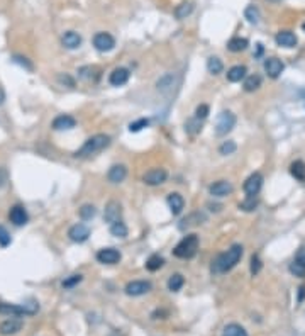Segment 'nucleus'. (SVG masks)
<instances>
[{"label":"nucleus","instance_id":"obj_1","mask_svg":"<svg viewBox=\"0 0 305 336\" xmlns=\"http://www.w3.org/2000/svg\"><path fill=\"white\" fill-rule=\"evenodd\" d=\"M242 258V246L232 245L228 252L221 253L216 260L212 261V272L214 273H226L232 270Z\"/></svg>","mask_w":305,"mask_h":336},{"label":"nucleus","instance_id":"obj_2","mask_svg":"<svg viewBox=\"0 0 305 336\" xmlns=\"http://www.w3.org/2000/svg\"><path fill=\"white\" fill-rule=\"evenodd\" d=\"M109 144H111V136L109 134H95L92 138H88L75 155L80 156V158H88V156H93L100 153V151H104L105 148H109Z\"/></svg>","mask_w":305,"mask_h":336},{"label":"nucleus","instance_id":"obj_3","mask_svg":"<svg viewBox=\"0 0 305 336\" xmlns=\"http://www.w3.org/2000/svg\"><path fill=\"white\" fill-rule=\"evenodd\" d=\"M197 250H198V236L197 234H187V236L175 246L173 255L177 256V258L189 260L197 255Z\"/></svg>","mask_w":305,"mask_h":336},{"label":"nucleus","instance_id":"obj_4","mask_svg":"<svg viewBox=\"0 0 305 336\" xmlns=\"http://www.w3.org/2000/svg\"><path fill=\"white\" fill-rule=\"evenodd\" d=\"M39 311V306L36 300H29V302L22 304V306H15V304H5L0 302V314H12V316H33Z\"/></svg>","mask_w":305,"mask_h":336},{"label":"nucleus","instance_id":"obj_5","mask_svg":"<svg viewBox=\"0 0 305 336\" xmlns=\"http://www.w3.org/2000/svg\"><path fill=\"white\" fill-rule=\"evenodd\" d=\"M234 126H236V116L229 111L221 112L216 121V134L217 136L229 134V132L234 129Z\"/></svg>","mask_w":305,"mask_h":336},{"label":"nucleus","instance_id":"obj_6","mask_svg":"<svg viewBox=\"0 0 305 336\" xmlns=\"http://www.w3.org/2000/svg\"><path fill=\"white\" fill-rule=\"evenodd\" d=\"M93 46L99 49L100 53H109L115 48V39L109 33H97L93 36Z\"/></svg>","mask_w":305,"mask_h":336},{"label":"nucleus","instance_id":"obj_7","mask_svg":"<svg viewBox=\"0 0 305 336\" xmlns=\"http://www.w3.org/2000/svg\"><path fill=\"white\" fill-rule=\"evenodd\" d=\"M151 282H148V280H132V282H129L126 285V294L131 295V297H139V295H144L148 294V292L151 291Z\"/></svg>","mask_w":305,"mask_h":336},{"label":"nucleus","instance_id":"obj_8","mask_svg":"<svg viewBox=\"0 0 305 336\" xmlns=\"http://www.w3.org/2000/svg\"><path fill=\"white\" fill-rule=\"evenodd\" d=\"M261 187H263V175H261L260 171H254V173H251L246 178L242 189H244L246 195H258Z\"/></svg>","mask_w":305,"mask_h":336},{"label":"nucleus","instance_id":"obj_9","mask_svg":"<svg viewBox=\"0 0 305 336\" xmlns=\"http://www.w3.org/2000/svg\"><path fill=\"white\" fill-rule=\"evenodd\" d=\"M104 219L107 221L109 224L117 222V221H122V206H120L117 201H109L104 209Z\"/></svg>","mask_w":305,"mask_h":336},{"label":"nucleus","instance_id":"obj_10","mask_svg":"<svg viewBox=\"0 0 305 336\" xmlns=\"http://www.w3.org/2000/svg\"><path fill=\"white\" fill-rule=\"evenodd\" d=\"M168 178V173L165 168H151L150 171H146L143 177V182L146 183V185H161V183H165Z\"/></svg>","mask_w":305,"mask_h":336},{"label":"nucleus","instance_id":"obj_11","mask_svg":"<svg viewBox=\"0 0 305 336\" xmlns=\"http://www.w3.org/2000/svg\"><path fill=\"white\" fill-rule=\"evenodd\" d=\"M288 270H290L292 275L300 277V279L305 277V246H302V248L297 252L295 258H293V261L290 263Z\"/></svg>","mask_w":305,"mask_h":336},{"label":"nucleus","instance_id":"obj_12","mask_svg":"<svg viewBox=\"0 0 305 336\" xmlns=\"http://www.w3.org/2000/svg\"><path fill=\"white\" fill-rule=\"evenodd\" d=\"M120 258H122L120 252L115 248H102L99 250V253H97V260L104 265H115L119 263Z\"/></svg>","mask_w":305,"mask_h":336},{"label":"nucleus","instance_id":"obj_13","mask_svg":"<svg viewBox=\"0 0 305 336\" xmlns=\"http://www.w3.org/2000/svg\"><path fill=\"white\" fill-rule=\"evenodd\" d=\"M68 236H70V240L75 241V243H83V241H87L88 236H90V228L87 224L78 222V224L70 228Z\"/></svg>","mask_w":305,"mask_h":336},{"label":"nucleus","instance_id":"obj_14","mask_svg":"<svg viewBox=\"0 0 305 336\" xmlns=\"http://www.w3.org/2000/svg\"><path fill=\"white\" fill-rule=\"evenodd\" d=\"M283 70H285V65H283V61L278 60V58H267L265 60V72L268 73V77L269 78H278L281 73H283Z\"/></svg>","mask_w":305,"mask_h":336},{"label":"nucleus","instance_id":"obj_15","mask_svg":"<svg viewBox=\"0 0 305 336\" xmlns=\"http://www.w3.org/2000/svg\"><path fill=\"white\" fill-rule=\"evenodd\" d=\"M209 192L214 197H228L232 194V183L228 180H219L209 187Z\"/></svg>","mask_w":305,"mask_h":336},{"label":"nucleus","instance_id":"obj_16","mask_svg":"<svg viewBox=\"0 0 305 336\" xmlns=\"http://www.w3.org/2000/svg\"><path fill=\"white\" fill-rule=\"evenodd\" d=\"M22 326H24V323H22L21 319L10 318V319H7V321H3L2 324H0V335H3V336L17 335L19 331L22 330Z\"/></svg>","mask_w":305,"mask_h":336},{"label":"nucleus","instance_id":"obj_17","mask_svg":"<svg viewBox=\"0 0 305 336\" xmlns=\"http://www.w3.org/2000/svg\"><path fill=\"white\" fill-rule=\"evenodd\" d=\"M205 219H207V217H205V214H203V212H191L187 217H183L178 228L182 229V231H185V229L193 228V226H198V224H202V222H205Z\"/></svg>","mask_w":305,"mask_h":336},{"label":"nucleus","instance_id":"obj_18","mask_svg":"<svg viewBox=\"0 0 305 336\" xmlns=\"http://www.w3.org/2000/svg\"><path fill=\"white\" fill-rule=\"evenodd\" d=\"M129 77H131V73H129L127 68H122V66H119V68H115L114 72L111 73V77H109V82H111V85H114V87H120V85H126Z\"/></svg>","mask_w":305,"mask_h":336},{"label":"nucleus","instance_id":"obj_19","mask_svg":"<svg viewBox=\"0 0 305 336\" xmlns=\"http://www.w3.org/2000/svg\"><path fill=\"white\" fill-rule=\"evenodd\" d=\"M127 177V168L126 165H112L109 168V173H107V178L111 183H120L124 182Z\"/></svg>","mask_w":305,"mask_h":336},{"label":"nucleus","instance_id":"obj_20","mask_svg":"<svg viewBox=\"0 0 305 336\" xmlns=\"http://www.w3.org/2000/svg\"><path fill=\"white\" fill-rule=\"evenodd\" d=\"M275 41L278 46H283V48H295L297 46V36L292 33V31H280L278 34L275 36Z\"/></svg>","mask_w":305,"mask_h":336},{"label":"nucleus","instance_id":"obj_21","mask_svg":"<svg viewBox=\"0 0 305 336\" xmlns=\"http://www.w3.org/2000/svg\"><path fill=\"white\" fill-rule=\"evenodd\" d=\"M166 202H168V207H170L173 216H178V214L183 210V207H185V201H183V197L178 192H171L166 197Z\"/></svg>","mask_w":305,"mask_h":336},{"label":"nucleus","instance_id":"obj_22","mask_svg":"<svg viewBox=\"0 0 305 336\" xmlns=\"http://www.w3.org/2000/svg\"><path fill=\"white\" fill-rule=\"evenodd\" d=\"M10 221L14 222L15 226H24L27 221H29V216H27V210L22 206H14L9 212Z\"/></svg>","mask_w":305,"mask_h":336},{"label":"nucleus","instance_id":"obj_23","mask_svg":"<svg viewBox=\"0 0 305 336\" xmlns=\"http://www.w3.org/2000/svg\"><path fill=\"white\" fill-rule=\"evenodd\" d=\"M76 126V121L73 119L72 116L63 114V116H58L56 119L53 121V127L58 131H63V129H73Z\"/></svg>","mask_w":305,"mask_h":336},{"label":"nucleus","instance_id":"obj_24","mask_svg":"<svg viewBox=\"0 0 305 336\" xmlns=\"http://www.w3.org/2000/svg\"><path fill=\"white\" fill-rule=\"evenodd\" d=\"M61 42H63L65 48L76 49V48H80V44H81V36L78 33H75V31H68V33L63 34V38H61Z\"/></svg>","mask_w":305,"mask_h":336},{"label":"nucleus","instance_id":"obj_25","mask_svg":"<svg viewBox=\"0 0 305 336\" xmlns=\"http://www.w3.org/2000/svg\"><path fill=\"white\" fill-rule=\"evenodd\" d=\"M246 73H248V68H246L244 65H237V66H232V68L228 72V80L232 82V84H237V82L244 80L246 78Z\"/></svg>","mask_w":305,"mask_h":336},{"label":"nucleus","instance_id":"obj_26","mask_svg":"<svg viewBox=\"0 0 305 336\" xmlns=\"http://www.w3.org/2000/svg\"><path fill=\"white\" fill-rule=\"evenodd\" d=\"M290 173L293 178H297L299 182H305V163L302 160H297L290 165Z\"/></svg>","mask_w":305,"mask_h":336},{"label":"nucleus","instance_id":"obj_27","mask_svg":"<svg viewBox=\"0 0 305 336\" xmlns=\"http://www.w3.org/2000/svg\"><path fill=\"white\" fill-rule=\"evenodd\" d=\"M248 39L246 38H232L230 41L228 42V49L229 51H232V53H241V51H244L246 48H248Z\"/></svg>","mask_w":305,"mask_h":336},{"label":"nucleus","instance_id":"obj_28","mask_svg":"<svg viewBox=\"0 0 305 336\" xmlns=\"http://www.w3.org/2000/svg\"><path fill=\"white\" fill-rule=\"evenodd\" d=\"M222 336H249V335H248V331L241 326V324L230 323L224 328V333H222Z\"/></svg>","mask_w":305,"mask_h":336},{"label":"nucleus","instance_id":"obj_29","mask_svg":"<svg viewBox=\"0 0 305 336\" xmlns=\"http://www.w3.org/2000/svg\"><path fill=\"white\" fill-rule=\"evenodd\" d=\"M183 284H185V279H183L182 273H173V275L168 279V289H170L171 292H178L180 289L183 287Z\"/></svg>","mask_w":305,"mask_h":336},{"label":"nucleus","instance_id":"obj_30","mask_svg":"<svg viewBox=\"0 0 305 336\" xmlns=\"http://www.w3.org/2000/svg\"><path fill=\"white\" fill-rule=\"evenodd\" d=\"M261 87V77L260 75H249L244 78V90L254 92Z\"/></svg>","mask_w":305,"mask_h":336},{"label":"nucleus","instance_id":"obj_31","mask_svg":"<svg viewBox=\"0 0 305 336\" xmlns=\"http://www.w3.org/2000/svg\"><path fill=\"white\" fill-rule=\"evenodd\" d=\"M100 70L97 68V66H83V68H80V77L83 78V80H93L95 82L97 78L100 75Z\"/></svg>","mask_w":305,"mask_h":336},{"label":"nucleus","instance_id":"obj_32","mask_svg":"<svg viewBox=\"0 0 305 336\" xmlns=\"http://www.w3.org/2000/svg\"><path fill=\"white\" fill-rule=\"evenodd\" d=\"M163 265H165V258H163V256H159V255H151L150 258H148V261H146V268L150 272L159 270Z\"/></svg>","mask_w":305,"mask_h":336},{"label":"nucleus","instance_id":"obj_33","mask_svg":"<svg viewBox=\"0 0 305 336\" xmlns=\"http://www.w3.org/2000/svg\"><path fill=\"white\" fill-rule=\"evenodd\" d=\"M207 70H209L212 75H219V73L224 70V65H222V61L219 60L217 56H210L209 60H207Z\"/></svg>","mask_w":305,"mask_h":336},{"label":"nucleus","instance_id":"obj_34","mask_svg":"<svg viewBox=\"0 0 305 336\" xmlns=\"http://www.w3.org/2000/svg\"><path fill=\"white\" fill-rule=\"evenodd\" d=\"M111 234L115 238H126L127 236V226L124 224V221H117L111 224Z\"/></svg>","mask_w":305,"mask_h":336},{"label":"nucleus","instance_id":"obj_35","mask_svg":"<svg viewBox=\"0 0 305 336\" xmlns=\"http://www.w3.org/2000/svg\"><path fill=\"white\" fill-rule=\"evenodd\" d=\"M244 17L248 19V22H251V24H258L261 19V14H260V9L254 5H248L244 10Z\"/></svg>","mask_w":305,"mask_h":336},{"label":"nucleus","instance_id":"obj_36","mask_svg":"<svg viewBox=\"0 0 305 336\" xmlns=\"http://www.w3.org/2000/svg\"><path fill=\"white\" fill-rule=\"evenodd\" d=\"M185 129H187V132H189V134L195 136L197 132H200V129H202V121L197 119V117H193V119L187 121Z\"/></svg>","mask_w":305,"mask_h":336},{"label":"nucleus","instance_id":"obj_37","mask_svg":"<svg viewBox=\"0 0 305 336\" xmlns=\"http://www.w3.org/2000/svg\"><path fill=\"white\" fill-rule=\"evenodd\" d=\"M256 207H258V197H256V195H248V199H246V201H242L239 204V209L246 210V212L254 210Z\"/></svg>","mask_w":305,"mask_h":336},{"label":"nucleus","instance_id":"obj_38","mask_svg":"<svg viewBox=\"0 0 305 336\" xmlns=\"http://www.w3.org/2000/svg\"><path fill=\"white\" fill-rule=\"evenodd\" d=\"M95 214H97V209L92 204L81 206V209H80V217H81V219L88 221V219H92V217H95Z\"/></svg>","mask_w":305,"mask_h":336},{"label":"nucleus","instance_id":"obj_39","mask_svg":"<svg viewBox=\"0 0 305 336\" xmlns=\"http://www.w3.org/2000/svg\"><path fill=\"white\" fill-rule=\"evenodd\" d=\"M148 124H150V119L143 117V119H138V121H134V123L129 124V131H131V132H139L141 129H144Z\"/></svg>","mask_w":305,"mask_h":336},{"label":"nucleus","instance_id":"obj_40","mask_svg":"<svg viewBox=\"0 0 305 336\" xmlns=\"http://www.w3.org/2000/svg\"><path fill=\"white\" fill-rule=\"evenodd\" d=\"M191 10H193V5H191V3H182V5L175 10V14H177L178 19H185L187 15L191 14Z\"/></svg>","mask_w":305,"mask_h":336},{"label":"nucleus","instance_id":"obj_41","mask_svg":"<svg viewBox=\"0 0 305 336\" xmlns=\"http://www.w3.org/2000/svg\"><path fill=\"white\" fill-rule=\"evenodd\" d=\"M236 143L234 141H224L221 144V148H219V151H221V155H232L234 151H236Z\"/></svg>","mask_w":305,"mask_h":336},{"label":"nucleus","instance_id":"obj_42","mask_svg":"<svg viewBox=\"0 0 305 336\" xmlns=\"http://www.w3.org/2000/svg\"><path fill=\"white\" fill-rule=\"evenodd\" d=\"M261 267H263V263H261L260 255H253L251 256V273L253 275H258V273L261 272Z\"/></svg>","mask_w":305,"mask_h":336},{"label":"nucleus","instance_id":"obj_43","mask_svg":"<svg viewBox=\"0 0 305 336\" xmlns=\"http://www.w3.org/2000/svg\"><path fill=\"white\" fill-rule=\"evenodd\" d=\"M81 279H83V277L80 275V273H78V275H72L70 277V279H66L65 282H63V287L65 289H72V287H75V285H78L81 282Z\"/></svg>","mask_w":305,"mask_h":336},{"label":"nucleus","instance_id":"obj_44","mask_svg":"<svg viewBox=\"0 0 305 336\" xmlns=\"http://www.w3.org/2000/svg\"><path fill=\"white\" fill-rule=\"evenodd\" d=\"M9 245H10V234L3 226H0V246L5 248V246H9Z\"/></svg>","mask_w":305,"mask_h":336},{"label":"nucleus","instance_id":"obj_45","mask_svg":"<svg viewBox=\"0 0 305 336\" xmlns=\"http://www.w3.org/2000/svg\"><path fill=\"white\" fill-rule=\"evenodd\" d=\"M207 116H209V105H207V104H200L197 107V111H195V117H197V119H200V121H203Z\"/></svg>","mask_w":305,"mask_h":336},{"label":"nucleus","instance_id":"obj_46","mask_svg":"<svg viewBox=\"0 0 305 336\" xmlns=\"http://www.w3.org/2000/svg\"><path fill=\"white\" fill-rule=\"evenodd\" d=\"M58 80H60L61 84H68L70 87H73V85H75V80H73L72 77H68V75H60V77H58Z\"/></svg>","mask_w":305,"mask_h":336},{"label":"nucleus","instance_id":"obj_47","mask_svg":"<svg viewBox=\"0 0 305 336\" xmlns=\"http://www.w3.org/2000/svg\"><path fill=\"white\" fill-rule=\"evenodd\" d=\"M7 182V171L3 168H0V187H3Z\"/></svg>","mask_w":305,"mask_h":336},{"label":"nucleus","instance_id":"obj_48","mask_svg":"<svg viewBox=\"0 0 305 336\" xmlns=\"http://www.w3.org/2000/svg\"><path fill=\"white\" fill-rule=\"evenodd\" d=\"M299 300H304V295H305V287H304V285H302V287H300L299 289Z\"/></svg>","mask_w":305,"mask_h":336},{"label":"nucleus","instance_id":"obj_49","mask_svg":"<svg viewBox=\"0 0 305 336\" xmlns=\"http://www.w3.org/2000/svg\"><path fill=\"white\" fill-rule=\"evenodd\" d=\"M209 207H212V209H210V210H216V212H219L222 206H219V204H216V206H214V204H209Z\"/></svg>","mask_w":305,"mask_h":336},{"label":"nucleus","instance_id":"obj_50","mask_svg":"<svg viewBox=\"0 0 305 336\" xmlns=\"http://www.w3.org/2000/svg\"><path fill=\"white\" fill-rule=\"evenodd\" d=\"M2 102H3V90L0 88V104H2Z\"/></svg>","mask_w":305,"mask_h":336},{"label":"nucleus","instance_id":"obj_51","mask_svg":"<svg viewBox=\"0 0 305 336\" xmlns=\"http://www.w3.org/2000/svg\"><path fill=\"white\" fill-rule=\"evenodd\" d=\"M302 27H304V31H305V22H304V26H302Z\"/></svg>","mask_w":305,"mask_h":336}]
</instances>
